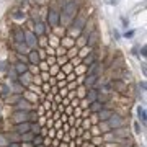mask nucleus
I'll list each match as a JSON object with an SVG mask.
<instances>
[{
  "label": "nucleus",
  "instance_id": "f257e3e1",
  "mask_svg": "<svg viewBox=\"0 0 147 147\" xmlns=\"http://www.w3.org/2000/svg\"><path fill=\"white\" fill-rule=\"evenodd\" d=\"M75 15H79V3L75 0H65L62 3V13H61V16L67 18V20H74Z\"/></svg>",
  "mask_w": 147,
  "mask_h": 147
},
{
  "label": "nucleus",
  "instance_id": "f03ea898",
  "mask_svg": "<svg viewBox=\"0 0 147 147\" xmlns=\"http://www.w3.org/2000/svg\"><path fill=\"white\" fill-rule=\"evenodd\" d=\"M13 123H23V121H30V111H25V110H15V113L11 115L10 118Z\"/></svg>",
  "mask_w": 147,
  "mask_h": 147
},
{
  "label": "nucleus",
  "instance_id": "7ed1b4c3",
  "mask_svg": "<svg viewBox=\"0 0 147 147\" xmlns=\"http://www.w3.org/2000/svg\"><path fill=\"white\" fill-rule=\"evenodd\" d=\"M106 123H108V126H110V129H116V127L124 126V123H126V121H124V118H123V116L115 115V113H113V115L110 116V119L106 121Z\"/></svg>",
  "mask_w": 147,
  "mask_h": 147
},
{
  "label": "nucleus",
  "instance_id": "20e7f679",
  "mask_svg": "<svg viewBox=\"0 0 147 147\" xmlns=\"http://www.w3.org/2000/svg\"><path fill=\"white\" fill-rule=\"evenodd\" d=\"M47 21H49V26H59V21H61V13H59L57 10H54V8H51L49 10V13H47Z\"/></svg>",
  "mask_w": 147,
  "mask_h": 147
},
{
  "label": "nucleus",
  "instance_id": "39448f33",
  "mask_svg": "<svg viewBox=\"0 0 147 147\" xmlns=\"http://www.w3.org/2000/svg\"><path fill=\"white\" fill-rule=\"evenodd\" d=\"M25 42H26V46L30 47V49H34V47H36V42H38V36L33 31H28L26 34H25Z\"/></svg>",
  "mask_w": 147,
  "mask_h": 147
},
{
  "label": "nucleus",
  "instance_id": "423d86ee",
  "mask_svg": "<svg viewBox=\"0 0 147 147\" xmlns=\"http://www.w3.org/2000/svg\"><path fill=\"white\" fill-rule=\"evenodd\" d=\"M98 93H100V92L95 88V87H92V88L87 92V95H85V100H87V103L90 105V103H93V101L98 100Z\"/></svg>",
  "mask_w": 147,
  "mask_h": 147
},
{
  "label": "nucleus",
  "instance_id": "0eeeda50",
  "mask_svg": "<svg viewBox=\"0 0 147 147\" xmlns=\"http://www.w3.org/2000/svg\"><path fill=\"white\" fill-rule=\"evenodd\" d=\"M16 134H23V132H28L30 131V121H23V123H16L13 126Z\"/></svg>",
  "mask_w": 147,
  "mask_h": 147
},
{
  "label": "nucleus",
  "instance_id": "6e6552de",
  "mask_svg": "<svg viewBox=\"0 0 147 147\" xmlns=\"http://www.w3.org/2000/svg\"><path fill=\"white\" fill-rule=\"evenodd\" d=\"M87 75H98L100 74V70H101V65H100V62L98 61H95V62H92L90 65H87Z\"/></svg>",
  "mask_w": 147,
  "mask_h": 147
},
{
  "label": "nucleus",
  "instance_id": "1a4fd4ad",
  "mask_svg": "<svg viewBox=\"0 0 147 147\" xmlns=\"http://www.w3.org/2000/svg\"><path fill=\"white\" fill-rule=\"evenodd\" d=\"M25 34H26V31L23 28H15L13 30V39H15L16 44L18 42H25Z\"/></svg>",
  "mask_w": 147,
  "mask_h": 147
},
{
  "label": "nucleus",
  "instance_id": "9d476101",
  "mask_svg": "<svg viewBox=\"0 0 147 147\" xmlns=\"http://www.w3.org/2000/svg\"><path fill=\"white\" fill-rule=\"evenodd\" d=\"M84 84H85V87H90L92 88L96 84H100V75H87L84 80Z\"/></svg>",
  "mask_w": 147,
  "mask_h": 147
},
{
  "label": "nucleus",
  "instance_id": "9b49d317",
  "mask_svg": "<svg viewBox=\"0 0 147 147\" xmlns=\"http://www.w3.org/2000/svg\"><path fill=\"white\" fill-rule=\"evenodd\" d=\"M31 79H33V75L30 74V70H28V72H25V74H20V75H18V82H20L23 87H25V85H30V84H31Z\"/></svg>",
  "mask_w": 147,
  "mask_h": 147
},
{
  "label": "nucleus",
  "instance_id": "f8f14e48",
  "mask_svg": "<svg viewBox=\"0 0 147 147\" xmlns=\"http://www.w3.org/2000/svg\"><path fill=\"white\" fill-rule=\"evenodd\" d=\"M33 106H31V103L30 101H26V100H23V96L20 98V101L15 105V110H25V111H30Z\"/></svg>",
  "mask_w": 147,
  "mask_h": 147
},
{
  "label": "nucleus",
  "instance_id": "ddd939ff",
  "mask_svg": "<svg viewBox=\"0 0 147 147\" xmlns=\"http://www.w3.org/2000/svg\"><path fill=\"white\" fill-rule=\"evenodd\" d=\"M111 131H113V136H116V137H129V129H126L124 126L111 129Z\"/></svg>",
  "mask_w": 147,
  "mask_h": 147
},
{
  "label": "nucleus",
  "instance_id": "4468645a",
  "mask_svg": "<svg viewBox=\"0 0 147 147\" xmlns=\"http://www.w3.org/2000/svg\"><path fill=\"white\" fill-rule=\"evenodd\" d=\"M28 56H30V64H31V65H38V64H39V56H38V49H31V51L28 53Z\"/></svg>",
  "mask_w": 147,
  "mask_h": 147
},
{
  "label": "nucleus",
  "instance_id": "2eb2a0df",
  "mask_svg": "<svg viewBox=\"0 0 147 147\" xmlns=\"http://www.w3.org/2000/svg\"><path fill=\"white\" fill-rule=\"evenodd\" d=\"M13 69H15L16 72H18V75H20V74H25V72H28V70H30V67H28V64L20 62V61H18V62H16L15 65H13Z\"/></svg>",
  "mask_w": 147,
  "mask_h": 147
},
{
  "label": "nucleus",
  "instance_id": "dca6fc26",
  "mask_svg": "<svg viewBox=\"0 0 147 147\" xmlns=\"http://www.w3.org/2000/svg\"><path fill=\"white\" fill-rule=\"evenodd\" d=\"M90 111H92V113H98V111H101L103 110V108H105V103H101V101H93V103H90Z\"/></svg>",
  "mask_w": 147,
  "mask_h": 147
},
{
  "label": "nucleus",
  "instance_id": "f3484780",
  "mask_svg": "<svg viewBox=\"0 0 147 147\" xmlns=\"http://www.w3.org/2000/svg\"><path fill=\"white\" fill-rule=\"evenodd\" d=\"M96 115H98L100 121H108V119H110V116L113 115V111H111V110H106V108H103V110H101V111H98Z\"/></svg>",
  "mask_w": 147,
  "mask_h": 147
},
{
  "label": "nucleus",
  "instance_id": "a211bd4d",
  "mask_svg": "<svg viewBox=\"0 0 147 147\" xmlns=\"http://www.w3.org/2000/svg\"><path fill=\"white\" fill-rule=\"evenodd\" d=\"M137 118H139V121H141L142 124H146L147 113H146V108L144 106H137Z\"/></svg>",
  "mask_w": 147,
  "mask_h": 147
},
{
  "label": "nucleus",
  "instance_id": "6ab92c4d",
  "mask_svg": "<svg viewBox=\"0 0 147 147\" xmlns=\"http://www.w3.org/2000/svg\"><path fill=\"white\" fill-rule=\"evenodd\" d=\"M34 30H33V33L36 34V36H41V34H44L46 33V26H44V23H41V21H38L36 25H34Z\"/></svg>",
  "mask_w": 147,
  "mask_h": 147
},
{
  "label": "nucleus",
  "instance_id": "aec40b11",
  "mask_svg": "<svg viewBox=\"0 0 147 147\" xmlns=\"http://www.w3.org/2000/svg\"><path fill=\"white\" fill-rule=\"evenodd\" d=\"M30 131H31L33 134H41V126L33 121V123H30Z\"/></svg>",
  "mask_w": 147,
  "mask_h": 147
},
{
  "label": "nucleus",
  "instance_id": "412c9836",
  "mask_svg": "<svg viewBox=\"0 0 147 147\" xmlns=\"http://www.w3.org/2000/svg\"><path fill=\"white\" fill-rule=\"evenodd\" d=\"M42 141H44V136H42V134H34L31 144L33 146H39V144H42Z\"/></svg>",
  "mask_w": 147,
  "mask_h": 147
},
{
  "label": "nucleus",
  "instance_id": "4be33fe9",
  "mask_svg": "<svg viewBox=\"0 0 147 147\" xmlns=\"http://www.w3.org/2000/svg\"><path fill=\"white\" fill-rule=\"evenodd\" d=\"M95 59H96L95 53H90V57H85L84 59V65H90L92 62H95Z\"/></svg>",
  "mask_w": 147,
  "mask_h": 147
},
{
  "label": "nucleus",
  "instance_id": "5701e85b",
  "mask_svg": "<svg viewBox=\"0 0 147 147\" xmlns=\"http://www.w3.org/2000/svg\"><path fill=\"white\" fill-rule=\"evenodd\" d=\"M8 77H11V82H15V80H18V72L13 67L8 69Z\"/></svg>",
  "mask_w": 147,
  "mask_h": 147
},
{
  "label": "nucleus",
  "instance_id": "b1692460",
  "mask_svg": "<svg viewBox=\"0 0 147 147\" xmlns=\"http://www.w3.org/2000/svg\"><path fill=\"white\" fill-rule=\"evenodd\" d=\"M21 96H23V95H20V93H16L15 96H11V98H8V100H7V103H8V105H11V103H18V101H20V98Z\"/></svg>",
  "mask_w": 147,
  "mask_h": 147
},
{
  "label": "nucleus",
  "instance_id": "393cba45",
  "mask_svg": "<svg viewBox=\"0 0 147 147\" xmlns=\"http://www.w3.org/2000/svg\"><path fill=\"white\" fill-rule=\"evenodd\" d=\"M11 93V87L8 85H2V95H10Z\"/></svg>",
  "mask_w": 147,
  "mask_h": 147
},
{
  "label": "nucleus",
  "instance_id": "a878e982",
  "mask_svg": "<svg viewBox=\"0 0 147 147\" xmlns=\"http://www.w3.org/2000/svg\"><path fill=\"white\" fill-rule=\"evenodd\" d=\"M11 16H13V18H16V20H20V18H25V13H23V11H20V10H16Z\"/></svg>",
  "mask_w": 147,
  "mask_h": 147
},
{
  "label": "nucleus",
  "instance_id": "bb28decb",
  "mask_svg": "<svg viewBox=\"0 0 147 147\" xmlns=\"http://www.w3.org/2000/svg\"><path fill=\"white\" fill-rule=\"evenodd\" d=\"M134 34H136V31H134V30H129V31L124 33V38H126V39H131V38H134Z\"/></svg>",
  "mask_w": 147,
  "mask_h": 147
},
{
  "label": "nucleus",
  "instance_id": "cd10ccee",
  "mask_svg": "<svg viewBox=\"0 0 147 147\" xmlns=\"http://www.w3.org/2000/svg\"><path fill=\"white\" fill-rule=\"evenodd\" d=\"M38 119V113H34L33 110H30V123H33V121Z\"/></svg>",
  "mask_w": 147,
  "mask_h": 147
},
{
  "label": "nucleus",
  "instance_id": "c85d7f7f",
  "mask_svg": "<svg viewBox=\"0 0 147 147\" xmlns=\"http://www.w3.org/2000/svg\"><path fill=\"white\" fill-rule=\"evenodd\" d=\"M7 147H21V144L18 141H11V142H8V146Z\"/></svg>",
  "mask_w": 147,
  "mask_h": 147
},
{
  "label": "nucleus",
  "instance_id": "c756f323",
  "mask_svg": "<svg viewBox=\"0 0 147 147\" xmlns=\"http://www.w3.org/2000/svg\"><path fill=\"white\" fill-rule=\"evenodd\" d=\"M134 132H136V134H141V124H139V123H134Z\"/></svg>",
  "mask_w": 147,
  "mask_h": 147
},
{
  "label": "nucleus",
  "instance_id": "7c9ffc66",
  "mask_svg": "<svg viewBox=\"0 0 147 147\" xmlns=\"http://www.w3.org/2000/svg\"><path fill=\"white\" fill-rule=\"evenodd\" d=\"M8 62H0V70H8Z\"/></svg>",
  "mask_w": 147,
  "mask_h": 147
},
{
  "label": "nucleus",
  "instance_id": "2f4dec72",
  "mask_svg": "<svg viewBox=\"0 0 147 147\" xmlns=\"http://www.w3.org/2000/svg\"><path fill=\"white\" fill-rule=\"evenodd\" d=\"M121 23H123V26H124V28L129 26V20H127V18H124V16L121 18Z\"/></svg>",
  "mask_w": 147,
  "mask_h": 147
},
{
  "label": "nucleus",
  "instance_id": "473e14b6",
  "mask_svg": "<svg viewBox=\"0 0 147 147\" xmlns=\"http://www.w3.org/2000/svg\"><path fill=\"white\" fill-rule=\"evenodd\" d=\"M113 38H115V39H119V38H121V33L118 31V30H113Z\"/></svg>",
  "mask_w": 147,
  "mask_h": 147
},
{
  "label": "nucleus",
  "instance_id": "72a5a7b5",
  "mask_svg": "<svg viewBox=\"0 0 147 147\" xmlns=\"http://www.w3.org/2000/svg\"><path fill=\"white\" fill-rule=\"evenodd\" d=\"M139 88H142V92H146V82H144V80H142V82H139Z\"/></svg>",
  "mask_w": 147,
  "mask_h": 147
},
{
  "label": "nucleus",
  "instance_id": "f704fd0d",
  "mask_svg": "<svg viewBox=\"0 0 147 147\" xmlns=\"http://www.w3.org/2000/svg\"><path fill=\"white\" fill-rule=\"evenodd\" d=\"M146 51H147V47H146V46H142V47H141V56H142V57H146V54H147Z\"/></svg>",
  "mask_w": 147,
  "mask_h": 147
},
{
  "label": "nucleus",
  "instance_id": "c9c22d12",
  "mask_svg": "<svg viewBox=\"0 0 147 147\" xmlns=\"http://www.w3.org/2000/svg\"><path fill=\"white\" fill-rule=\"evenodd\" d=\"M77 51H79V47H72V49H70V53H69V56H74V54H77Z\"/></svg>",
  "mask_w": 147,
  "mask_h": 147
},
{
  "label": "nucleus",
  "instance_id": "e433bc0d",
  "mask_svg": "<svg viewBox=\"0 0 147 147\" xmlns=\"http://www.w3.org/2000/svg\"><path fill=\"white\" fill-rule=\"evenodd\" d=\"M118 2H119V0H108L110 5H118Z\"/></svg>",
  "mask_w": 147,
  "mask_h": 147
}]
</instances>
